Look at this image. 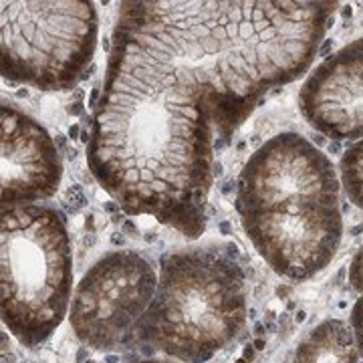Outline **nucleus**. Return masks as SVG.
Masks as SVG:
<instances>
[{
    "label": "nucleus",
    "instance_id": "nucleus-7",
    "mask_svg": "<svg viewBox=\"0 0 363 363\" xmlns=\"http://www.w3.org/2000/svg\"><path fill=\"white\" fill-rule=\"evenodd\" d=\"M240 222L262 260L291 281H307L323 271L343 238L339 206L301 204L247 212Z\"/></svg>",
    "mask_w": 363,
    "mask_h": 363
},
{
    "label": "nucleus",
    "instance_id": "nucleus-11",
    "mask_svg": "<svg viewBox=\"0 0 363 363\" xmlns=\"http://www.w3.org/2000/svg\"><path fill=\"white\" fill-rule=\"evenodd\" d=\"M339 180L351 204L363 210V138L343 152L339 160Z\"/></svg>",
    "mask_w": 363,
    "mask_h": 363
},
{
    "label": "nucleus",
    "instance_id": "nucleus-14",
    "mask_svg": "<svg viewBox=\"0 0 363 363\" xmlns=\"http://www.w3.org/2000/svg\"><path fill=\"white\" fill-rule=\"evenodd\" d=\"M130 363H174L169 359H140V362H130Z\"/></svg>",
    "mask_w": 363,
    "mask_h": 363
},
{
    "label": "nucleus",
    "instance_id": "nucleus-13",
    "mask_svg": "<svg viewBox=\"0 0 363 363\" xmlns=\"http://www.w3.org/2000/svg\"><path fill=\"white\" fill-rule=\"evenodd\" d=\"M350 285L353 291L363 293V247L355 252L350 264Z\"/></svg>",
    "mask_w": 363,
    "mask_h": 363
},
{
    "label": "nucleus",
    "instance_id": "nucleus-6",
    "mask_svg": "<svg viewBox=\"0 0 363 363\" xmlns=\"http://www.w3.org/2000/svg\"><path fill=\"white\" fill-rule=\"evenodd\" d=\"M341 180L331 157L295 131L267 140L248 157L236 180L238 214L277 208L339 206Z\"/></svg>",
    "mask_w": 363,
    "mask_h": 363
},
{
    "label": "nucleus",
    "instance_id": "nucleus-1",
    "mask_svg": "<svg viewBox=\"0 0 363 363\" xmlns=\"http://www.w3.org/2000/svg\"><path fill=\"white\" fill-rule=\"evenodd\" d=\"M339 2L128 0L119 4L87 166L130 216L196 238L214 140L303 77Z\"/></svg>",
    "mask_w": 363,
    "mask_h": 363
},
{
    "label": "nucleus",
    "instance_id": "nucleus-4",
    "mask_svg": "<svg viewBox=\"0 0 363 363\" xmlns=\"http://www.w3.org/2000/svg\"><path fill=\"white\" fill-rule=\"evenodd\" d=\"M2 77L40 91H69L95 57L99 16L85 0L0 4Z\"/></svg>",
    "mask_w": 363,
    "mask_h": 363
},
{
    "label": "nucleus",
    "instance_id": "nucleus-5",
    "mask_svg": "<svg viewBox=\"0 0 363 363\" xmlns=\"http://www.w3.org/2000/svg\"><path fill=\"white\" fill-rule=\"evenodd\" d=\"M157 274L135 250H113L83 274L69 309L75 337L95 351H113L142 321L156 297Z\"/></svg>",
    "mask_w": 363,
    "mask_h": 363
},
{
    "label": "nucleus",
    "instance_id": "nucleus-9",
    "mask_svg": "<svg viewBox=\"0 0 363 363\" xmlns=\"http://www.w3.org/2000/svg\"><path fill=\"white\" fill-rule=\"evenodd\" d=\"M298 109L313 130L335 142L363 138V37L329 55L298 91Z\"/></svg>",
    "mask_w": 363,
    "mask_h": 363
},
{
    "label": "nucleus",
    "instance_id": "nucleus-2",
    "mask_svg": "<svg viewBox=\"0 0 363 363\" xmlns=\"http://www.w3.org/2000/svg\"><path fill=\"white\" fill-rule=\"evenodd\" d=\"M247 283L222 252L184 248L162 257L156 297L138 325L150 350L182 363H206L247 323Z\"/></svg>",
    "mask_w": 363,
    "mask_h": 363
},
{
    "label": "nucleus",
    "instance_id": "nucleus-8",
    "mask_svg": "<svg viewBox=\"0 0 363 363\" xmlns=\"http://www.w3.org/2000/svg\"><path fill=\"white\" fill-rule=\"evenodd\" d=\"M0 125L2 210L52 198L63 180V162L51 133L35 117L6 101L0 107Z\"/></svg>",
    "mask_w": 363,
    "mask_h": 363
},
{
    "label": "nucleus",
    "instance_id": "nucleus-12",
    "mask_svg": "<svg viewBox=\"0 0 363 363\" xmlns=\"http://www.w3.org/2000/svg\"><path fill=\"white\" fill-rule=\"evenodd\" d=\"M351 329H353V335H355L359 355L363 357V295L357 298V303L351 309Z\"/></svg>",
    "mask_w": 363,
    "mask_h": 363
},
{
    "label": "nucleus",
    "instance_id": "nucleus-15",
    "mask_svg": "<svg viewBox=\"0 0 363 363\" xmlns=\"http://www.w3.org/2000/svg\"><path fill=\"white\" fill-rule=\"evenodd\" d=\"M255 345H257V350H262V347H264V341H262V339H259V341H257Z\"/></svg>",
    "mask_w": 363,
    "mask_h": 363
},
{
    "label": "nucleus",
    "instance_id": "nucleus-10",
    "mask_svg": "<svg viewBox=\"0 0 363 363\" xmlns=\"http://www.w3.org/2000/svg\"><path fill=\"white\" fill-rule=\"evenodd\" d=\"M353 329L341 319H325L298 343L293 363H357Z\"/></svg>",
    "mask_w": 363,
    "mask_h": 363
},
{
    "label": "nucleus",
    "instance_id": "nucleus-3",
    "mask_svg": "<svg viewBox=\"0 0 363 363\" xmlns=\"http://www.w3.org/2000/svg\"><path fill=\"white\" fill-rule=\"evenodd\" d=\"M73 293V250L65 216L51 206L0 214V313L21 345L39 347L65 321Z\"/></svg>",
    "mask_w": 363,
    "mask_h": 363
}]
</instances>
